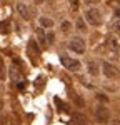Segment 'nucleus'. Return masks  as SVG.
I'll use <instances>...</instances> for the list:
<instances>
[{
    "label": "nucleus",
    "mask_w": 120,
    "mask_h": 125,
    "mask_svg": "<svg viewBox=\"0 0 120 125\" xmlns=\"http://www.w3.org/2000/svg\"><path fill=\"white\" fill-rule=\"evenodd\" d=\"M85 20L89 22L90 25H100L102 23V15H100V10L97 9H89L85 12Z\"/></svg>",
    "instance_id": "1"
},
{
    "label": "nucleus",
    "mask_w": 120,
    "mask_h": 125,
    "mask_svg": "<svg viewBox=\"0 0 120 125\" xmlns=\"http://www.w3.org/2000/svg\"><path fill=\"white\" fill-rule=\"evenodd\" d=\"M95 120L99 124H109L110 120V110L103 105H99L95 108Z\"/></svg>",
    "instance_id": "2"
},
{
    "label": "nucleus",
    "mask_w": 120,
    "mask_h": 125,
    "mask_svg": "<svg viewBox=\"0 0 120 125\" xmlns=\"http://www.w3.org/2000/svg\"><path fill=\"white\" fill-rule=\"evenodd\" d=\"M60 62H62V65L67 68V70H70V72H77V70H80V62H79V60L67 57L65 53L60 57Z\"/></svg>",
    "instance_id": "3"
},
{
    "label": "nucleus",
    "mask_w": 120,
    "mask_h": 125,
    "mask_svg": "<svg viewBox=\"0 0 120 125\" xmlns=\"http://www.w3.org/2000/svg\"><path fill=\"white\" fill-rule=\"evenodd\" d=\"M102 72H103V75L107 78H117L119 77V68L115 67L113 63H110V62H103Z\"/></svg>",
    "instance_id": "4"
},
{
    "label": "nucleus",
    "mask_w": 120,
    "mask_h": 125,
    "mask_svg": "<svg viewBox=\"0 0 120 125\" xmlns=\"http://www.w3.org/2000/svg\"><path fill=\"white\" fill-rule=\"evenodd\" d=\"M69 48L75 53H83L85 52V42L82 39H72L69 42Z\"/></svg>",
    "instance_id": "5"
},
{
    "label": "nucleus",
    "mask_w": 120,
    "mask_h": 125,
    "mask_svg": "<svg viewBox=\"0 0 120 125\" xmlns=\"http://www.w3.org/2000/svg\"><path fill=\"white\" fill-rule=\"evenodd\" d=\"M17 12H19V15L23 20H30V17H32V12H30V9L25 3H19L17 5Z\"/></svg>",
    "instance_id": "6"
},
{
    "label": "nucleus",
    "mask_w": 120,
    "mask_h": 125,
    "mask_svg": "<svg viewBox=\"0 0 120 125\" xmlns=\"http://www.w3.org/2000/svg\"><path fill=\"white\" fill-rule=\"evenodd\" d=\"M87 72H89L92 77H97V75L100 73L99 63H97V62H89V63H87Z\"/></svg>",
    "instance_id": "7"
},
{
    "label": "nucleus",
    "mask_w": 120,
    "mask_h": 125,
    "mask_svg": "<svg viewBox=\"0 0 120 125\" xmlns=\"http://www.w3.org/2000/svg\"><path fill=\"white\" fill-rule=\"evenodd\" d=\"M73 124L75 125H87V115L77 112V114L73 115Z\"/></svg>",
    "instance_id": "8"
},
{
    "label": "nucleus",
    "mask_w": 120,
    "mask_h": 125,
    "mask_svg": "<svg viewBox=\"0 0 120 125\" xmlns=\"http://www.w3.org/2000/svg\"><path fill=\"white\" fill-rule=\"evenodd\" d=\"M107 48L110 50V53L115 55V53L119 52V42H117L115 39H109V40H107Z\"/></svg>",
    "instance_id": "9"
},
{
    "label": "nucleus",
    "mask_w": 120,
    "mask_h": 125,
    "mask_svg": "<svg viewBox=\"0 0 120 125\" xmlns=\"http://www.w3.org/2000/svg\"><path fill=\"white\" fill-rule=\"evenodd\" d=\"M39 22H40V25H42L43 29H52V27H53V20L49 19V17H40Z\"/></svg>",
    "instance_id": "10"
},
{
    "label": "nucleus",
    "mask_w": 120,
    "mask_h": 125,
    "mask_svg": "<svg viewBox=\"0 0 120 125\" xmlns=\"http://www.w3.org/2000/svg\"><path fill=\"white\" fill-rule=\"evenodd\" d=\"M37 37H39V42H40V45L45 48L47 47V37L43 35V30L42 29H37Z\"/></svg>",
    "instance_id": "11"
},
{
    "label": "nucleus",
    "mask_w": 120,
    "mask_h": 125,
    "mask_svg": "<svg viewBox=\"0 0 120 125\" xmlns=\"http://www.w3.org/2000/svg\"><path fill=\"white\" fill-rule=\"evenodd\" d=\"M60 30H62L63 33H69L70 30H72V22H69V20H63V22L60 23Z\"/></svg>",
    "instance_id": "12"
},
{
    "label": "nucleus",
    "mask_w": 120,
    "mask_h": 125,
    "mask_svg": "<svg viewBox=\"0 0 120 125\" xmlns=\"http://www.w3.org/2000/svg\"><path fill=\"white\" fill-rule=\"evenodd\" d=\"M112 29H113V32H115L117 35H120V19H115V20H113Z\"/></svg>",
    "instance_id": "13"
},
{
    "label": "nucleus",
    "mask_w": 120,
    "mask_h": 125,
    "mask_svg": "<svg viewBox=\"0 0 120 125\" xmlns=\"http://www.w3.org/2000/svg\"><path fill=\"white\" fill-rule=\"evenodd\" d=\"M77 29H79L80 32H85V30H87V25H85L83 19H77Z\"/></svg>",
    "instance_id": "14"
},
{
    "label": "nucleus",
    "mask_w": 120,
    "mask_h": 125,
    "mask_svg": "<svg viewBox=\"0 0 120 125\" xmlns=\"http://www.w3.org/2000/svg\"><path fill=\"white\" fill-rule=\"evenodd\" d=\"M10 77H12V80H15V82H20L19 80L20 75H19V72H17V68H10Z\"/></svg>",
    "instance_id": "15"
},
{
    "label": "nucleus",
    "mask_w": 120,
    "mask_h": 125,
    "mask_svg": "<svg viewBox=\"0 0 120 125\" xmlns=\"http://www.w3.org/2000/svg\"><path fill=\"white\" fill-rule=\"evenodd\" d=\"M9 32V22H0V33H7Z\"/></svg>",
    "instance_id": "16"
},
{
    "label": "nucleus",
    "mask_w": 120,
    "mask_h": 125,
    "mask_svg": "<svg viewBox=\"0 0 120 125\" xmlns=\"http://www.w3.org/2000/svg\"><path fill=\"white\" fill-rule=\"evenodd\" d=\"M79 5H80V2L79 0H70V7L75 10V9H79Z\"/></svg>",
    "instance_id": "17"
},
{
    "label": "nucleus",
    "mask_w": 120,
    "mask_h": 125,
    "mask_svg": "<svg viewBox=\"0 0 120 125\" xmlns=\"http://www.w3.org/2000/svg\"><path fill=\"white\" fill-rule=\"evenodd\" d=\"M97 97H99V100H102V102H109V97H105L103 94H99Z\"/></svg>",
    "instance_id": "18"
},
{
    "label": "nucleus",
    "mask_w": 120,
    "mask_h": 125,
    "mask_svg": "<svg viewBox=\"0 0 120 125\" xmlns=\"http://www.w3.org/2000/svg\"><path fill=\"white\" fill-rule=\"evenodd\" d=\"M53 39H55V35H53L52 32H49V35H47V42H50V43H52V42H53Z\"/></svg>",
    "instance_id": "19"
},
{
    "label": "nucleus",
    "mask_w": 120,
    "mask_h": 125,
    "mask_svg": "<svg viewBox=\"0 0 120 125\" xmlns=\"http://www.w3.org/2000/svg\"><path fill=\"white\" fill-rule=\"evenodd\" d=\"M73 100H75V104H79L80 107H83V100H82V98H80V97H75V98H73Z\"/></svg>",
    "instance_id": "20"
},
{
    "label": "nucleus",
    "mask_w": 120,
    "mask_h": 125,
    "mask_svg": "<svg viewBox=\"0 0 120 125\" xmlns=\"http://www.w3.org/2000/svg\"><path fill=\"white\" fill-rule=\"evenodd\" d=\"M5 120H7L5 117H3V115H0V125H7V122H5Z\"/></svg>",
    "instance_id": "21"
},
{
    "label": "nucleus",
    "mask_w": 120,
    "mask_h": 125,
    "mask_svg": "<svg viewBox=\"0 0 120 125\" xmlns=\"http://www.w3.org/2000/svg\"><path fill=\"white\" fill-rule=\"evenodd\" d=\"M33 3L35 5H40V3H43V0H33Z\"/></svg>",
    "instance_id": "22"
},
{
    "label": "nucleus",
    "mask_w": 120,
    "mask_h": 125,
    "mask_svg": "<svg viewBox=\"0 0 120 125\" xmlns=\"http://www.w3.org/2000/svg\"><path fill=\"white\" fill-rule=\"evenodd\" d=\"M83 2H85V3H95L97 0H83Z\"/></svg>",
    "instance_id": "23"
},
{
    "label": "nucleus",
    "mask_w": 120,
    "mask_h": 125,
    "mask_svg": "<svg viewBox=\"0 0 120 125\" xmlns=\"http://www.w3.org/2000/svg\"><path fill=\"white\" fill-rule=\"evenodd\" d=\"M112 125H120V120H113V122H112Z\"/></svg>",
    "instance_id": "24"
},
{
    "label": "nucleus",
    "mask_w": 120,
    "mask_h": 125,
    "mask_svg": "<svg viewBox=\"0 0 120 125\" xmlns=\"http://www.w3.org/2000/svg\"><path fill=\"white\" fill-rule=\"evenodd\" d=\"M2 107H3V102H2V100H0V108H2Z\"/></svg>",
    "instance_id": "25"
}]
</instances>
